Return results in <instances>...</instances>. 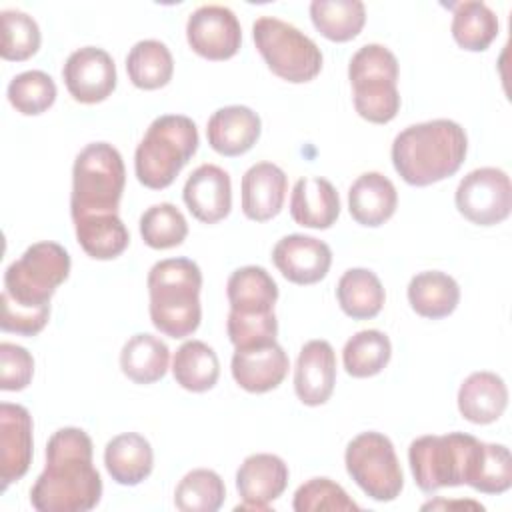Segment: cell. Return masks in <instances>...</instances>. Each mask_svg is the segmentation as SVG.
I'll list each match as a JSON object with an SVG mask.
<instances>
[{"label":"cell","instance_id":"1","mask_svg":"<svg viewBox=\"0 0 512 512\" xmlns=\"http://www.w3.org/2000/svg\"><path fill=\"white\" fill-rule=\"evenodd\" d=\"M102 496L100 472L92 466V440L76 426L56 430L46 444V466L30 488L38 512H88Z\"/></svg>","mask_w":512,"mask_h":512},{"label":"cell","instance_id":"2","mask_svg":"<svg viewBox=\"0 0 512 512\" xmlns=\"http://www.w3.org/2000/svg\"><path fill=\"white\" fill-rule=\"evenodd\" d=\"M468 152L464 128L448 118L412 124L392 142V164L410 186H430L458 172Z\"/></svg>","mask_w":512,"mask_h":512},{"label":"cell","instance_id":"3","mask_svg":"<svg viewBox=\"0 0 512 512\" xmlns=\"http://www.w3.org/2000/svg\"><path fill=\"white\" fill-rule=\"evenodd\" d=\"M202 272L190 258H166L148 272L150 320L170 338H186L200 326Z\"/></svg>","mask_w":512,"mask_h":512},{"label":"cell","instance_id":"4","mask_svg":"<svg viewBox=\"0 0 512 512\" xmlns=\"http://www.w3.org/2000/svg\"><path fill=\"white\" fill-rule=\"evenodd\" d=\"M198 128L184 114H162L152 120L134 152V172L152 190L170 186L198 150Z\"/></svg>","mask_w":512,"mask_h":512},{"label":"cell","instance_id":"5","mask_svg":"<svg viewBox=\"0 0 512 512\" xmlns=\"http://www.w3.org/2000/svg\"><path fill=\"white\" fill-rule=\"evenodd\" d=\"M482 446L484 442L464 432L416 438L408 448L414 482L428 494L446 486H470L478 470Z\"/></svg>","mask_w":512,"mask_h":512},{"label":"cell","instance_id":"6","mask_svg":"<svg viewBox=\"0 0 512 512\" xmlns=\"http://www.w3.org/2000/svg\"><path fill=\"white\" fill-rule=\"evenodd\" d=\"M124 184V160L112 144L92 142L84 146L72 168V220L92 214H118Z\"/></svg>","mask_w":512,"mask_h":512},{"label":"cell","instance_id":"7","mask_svg":"<svg viewBox=\"0 0 512 512\" xmlns=\"http://www.w3.org/2000/svg\"><path fill=\"white\" fill-rule=\"evenodd\" d=\"M356 112L374 124L390 122L400 110L398 60L382 44H364L348 64Z\"/></svg>","mask_w":512,"mask_h":512},{"label":"cell","instance_id":"8","mask_svg":"<svg viewBox=\"0 0 512 512\" xmlns=\"http://www.w3.org/2000/svg\"><path fill=\"white\" fill-rule=\"evenodd\" d=\"M68 274V250L50 240L36 242L6 268L2 296L20 306L46 308Z\"/></svg>","mask_w":512,"mask_h":512},{"label":"cell","instance_id":"9","mask_svg":"<svg viewBox=\"0 0 512 512\" xmlns=\"http://www.w3.org/2000/svg\"><path fill=\"white\" fill-rule=\"evenodd\" d=\"M252 38L268 68L282 80L302 84L322 70L320 48L290 22L276 16H260L252 24Z\"/></svg>","mask_w":512,"mask_h":512},{"label":"cell","instance_id":"10","mask_svg":"<svg viewBox=\"0 0 512 512\" xmlns=\"http://www.w3.org/2000/svg\"><path fill=\"white\" fill-rule=\"evenodd\" d=\"M344 462L350 478L372 500L390 502L400 496L404 474L388 436L372 430L358 434L348 442Z\"/></svg>","mask_w":512,"mask_h":512},{"label":"cell","instance_id":"11","mask_svg":"<svg viewBox=\"0 0 512 512\" xmlns=\"http://www.w3.org/2000/svg\"><path fill=\"white\" fill-rule=\"evenodd\" d=\"M458 212L478 226L504 222L512 210V184L502 168L484 166L468 172L454 194Z\"/></svg>","mask_w":512,"mask_h":512},{"label":"cell","instance_id":"12","mask_svg":"<svg viewBox=\"0 0 512 512\" xmlns=\"http://www.w3.org/2000/svg\"><path fill=\"white\" fill-rule=\"evenodd\" d=\"M186 40L202 58L228 60L242 44V28L230 8L204 4L188 16Z\"/></svg>","mask_w":512,"mask_h":512},{"label":"cell","instance_id":"13","mask_svg":"<svg viewBox=\"0 0 512 512\" xmlns=\"http://www.w3.org/2000/svg\"><path fill=\"white\" fill-rule=\"evenodd\" d=\"M62 78L76 102L96 104L114 92L116 64L106 50L98 46H82L66 58Z\"/></svg>","mask_w":512,"mask_h":512},{"label":"cell","instance_id":"14","mask_svg":"<svg viewBox=\"0 0 512 512\" xmlns=\"http://www.w3.org/2000/svg\"><path fill=\"white\" fill-rule=\"evenodd\" d=\"M288 486V466L276 454H250L236 472V490L242 504L236 510H270V502L280 498Z\"/></svg>","mask_w":512,"mask_h":512},{"label":"cell","instance_id":"15","mask_svg":"<svg viewBox=\"0 0 512 512\" xmlns=\"http://www.w3.org/2000/svg\"><path fill=\"white\" fill-rule=\"evenodd\" d=\"M272 262L286 280L302 286L316 284L330 270L332 250L314 236L288 234L272 248Z\"/></svg>","mask_w":512,"mask_h":512},{"label":"cell","instance_id":"16","mask_svg":"<svg viewBox=\"0 0 512 512\" xmlns=\"http://www.w3.org/2000/svg\"><path fill=\"white\" fill-rule=\"evenodd\" d=\"M32 462V416L12 402L0 404V478L2 490L20 480Z\"/></svg>","mask_w":512,"mask_h":512},{"label":"cell","instance_id":"17","mask_svg":"<svg viewBox=\"0 0 512 512\" xmlns=\"http://www.w3.org/2000/svg\"><path fill=\"white\" fill-rule=\"evenodd\" d=\"M182 198L196 220L216 224L224 220L232 208L230 174L216 164H200L188 176Z\"/></svg>","mask_w":512,"mask_h":512},{"label":"cell","instance_id":"18","mask_svg":"<svg viewBox=\"0 0 512 512\" xmlns=\"http://www.w3.org/2000/svg\"><path fill=\"white\" fill-rule=\"evenodd\" d=\"M288 368V354L276 340L262 346L236 350L230 364L236 384L252 394L278 388L286 378Z\"/></svg>","mask_w":512,"mask_h":512},{"label":"cell","instance_id":"19","mask_svg":"<svg viewBox=\"0 0 512 512\" xmlns=\"http://www.w3.org/2000/svg\"><path fill=\"white\" fill-rule=\"evenodd\" d=\"M336 384V354L328 340H310L300 348L294 368V390L302 404H324Z\"/></svg>","mask_w":512,"mask_h":512},{"label":"cell","instance_id":"20","mask_svg":"<svg viewBox=\"0 0 512 512\" xmlns=\"http://www.w3.org/2000/svg\"><path fill=\"white\" fill-rule=\"evenodd\" d=\"M260 116L242 104L218 108L206 126L208 144L222 156H240L260 138Z\"/></svg>","mask_w":512,"mask_h":512},{"label":"cell","instance_id":"21","mask_svg":"<svg viewBox=\"0 0 512 512\" xmlns=\"http://www.w3.org/2000/svg\"><path fill=\"white\" fill-rule=\"evenodd\" d=\"M288 178L272 162L252 164L242 176V212L246 218L266 222L274 218L284 204Z\"/></svg>","mask_w":512,"mask_h":512},{"label":"cell","instance_id":"22","mask_svg":"<svg viewBox=\"0 0 512 512\" xmlns=\"http://www.w3.org/2000/svg\"><path fill=\"white\" fill-rule=\"evenodd\" d=\"M290 216L304 228H330L340 216V196L332 182L322 176L296 180L290 194Z\"/></svg>","mask_w":512,"mask_h":512},{"label":"cell","instance_id":"23","mask_svg":"<svg viewBox=\"0 0 512 512\" xmlns=\"http://www.w3.org/2000/svg\"><path fill=\"white\" fill-rule=\"evenodd\" d=\"M398 206V192L390 178L380 172L360 174L348 190L350 216L362 226H380L392 218Z\"/></svg>","mask_w":512,"mask_h":512},{"label":"cell","instance_id":"24","mask_svg":"<svg viewBox=\"0 0 512 512\" xmlns=\"http://www.w3.org/2000/svg\"><path fill=\"white\" fill-rule=\"evenodd\" d=\"M508 406L506 382L488 370L472 372L458 388V410L472 424L496 422Z\"/></svg>","mask_w":512,"mask_h":512},{"label":"cell","instance_id":"25","mask_svg":"<svg viewBox=\"0 0 512 512\" xmlns=\"http://www.w3.org/2000/svg\"><path fill=\"white\" fill-rule=\"evenodd\" d=\"M104 466L114 482L136 486L146 480L154 468L152 446L138 432L118 434L104 448Z\"/></svg>","mask_w":512,"mask_h":512},{"label":"cell","instance_id":"26","mask_svg":"<svg viewBox=\"0 0 512 512\" xmlns=\"http://www.w3.org/2000/svg\"><path fill=\"white\" fill-rule=\"evenodd\" d=\"M230 310L240 314L274 312L278 286L262 266H242L234 270L226 282Z\"/></svg>","mask_w":512,"mask_h":512},{"label":"cell","instance_id":"27","mask_svg":"<svg viewBox=\"0 0 512 512\" xmlns=\"http://www.w3.org/2000/svg\"><path fill=\"white\" fill-rule=\"evenodd\" d=\"M408 302L412 310L424 318H446L460 302V286L446 272H418L408 284Z\"/></svg>","mask_w":512,"mask_h":512},{"label":"cell","instance_id":"28","mask_svg":"<svg viewBox=\"0 0 512 512\" xmlns=\"http://www.w3.org/2000/svg\"><path fill=\"white\" fill-rule=\"evenodd\" d=\"M74 230L78 244L94 260H112L130 244L128 228L118 214H92L76 218Z\"/></svg>","mask_w":512,"mask_h":512},{"label":"cell","instance_id":"29","mask_svg":"<svg viewBox=\"0 0 512 512\" xmlns=\"http://www.w3.org/2000/svg\"><path fill=\"white\" fill-rule=\"evenodd\" d=\"M170 362V350L164 340L154 334L140 332L126 340L120 352V368L136 384L158 382Z\"/></svg>","mask_w":512,"mask_h":512},{"label":"cell","instance_id":"30","mask_svg":"<svg viewBox=\"0 0 512 512\" xmlns=\"http://www.w3.org/2000/svg\"><path fill=\"white\" fill-rule=\"evenodd\" d=\"M336 298L346 316L368 320L382 310L386 294L380 278L372 270L350 268L338 280Z\"/></svg>","mask_w":512,"mask_h":512},{"label":"cell","instance_id":"31","mask_svg":"<svg viewBox=\"0 0 512 512\" xmlns=\"http://www.w3.org/2000/svg\"><path fill=\"white\" fill-rule=\"evenodd\" d=\"M172 374L176 384L190 392H206L214 388L220 376V362L212 346L202 340H186L172 358Z\"/></svg>","mask_w":512,"mask_h":512},{"label":"cell","instance_id":"32","mask_svg":"<svg viewBox=\"0 0 512 512\" xmlns=\"http://www.w3.org/2000/svg\"><path fill=\"white\" fill-rule=\"evenodd\" d=\"M126 72L136 88L156 90L172 80L174 60L164 42L152 38L140 40L126 56Z\"/></svg>","mask_w":512,"mask_h":512},{"label":"cell","instance_id":"33","mask_svg":"<svg viewBox=\"0 0 512 512\" xmlns=\"http://www.w3.org/2000/svg\"><path fill=\"white\" fill-rule=\"evenodd\" d=\"M452 36L470 52L486 50L498 36V16L484 2H458L452 6Z\"/></svg>","mask_w":512,"mask_h":512},{"label":"cell","instance_id":"34","mask_svg":"<svg viewBox=\"0 0 512 512\" xmlns=\"http://www.w3.org/2000/svg\"><path fill=\"white\" fill-rule=\"evenodd\" d=\"M310 18L324 38L348 42L360 34L366 22V8L360 0H314Z\"/></svg>","mask_w":512,"mask_h":512},{"label":"cell","instance_id":"35","mask_svg":"<svg viewBox=\"0 0 512 512\" xmlns=\"http://www.w3.org/2000/svg\"><path fill=\"white\" fill-rule=\"evenodd\" d=\"M392 356L390 338L380 330H360L348 338L342 350V362L350 376L368 378L386 368Z\"/></svg>","mask_w":512,"mask_h":512},{"label":"cell","instance_id":"36","mask_svg":"<svg viewBox=\"0 0 512 512\" xmlns=\"http://www.w3.org/2000/svg\"><path fill=\"white\" fill-rule=\"evenodd\" d=\"M224 498V480L208 468L190 470L174 490V504L182 512H216Z\"/></svg>","mask_w":512,"mask_h":512},{"label":"cell","instance_id":"37","mask_svg":"<svg viewBox=\"0 0 512 512\" xmlns=\"http://www.w3.org/2000/svg\"><path fill=\"white\" fill-rule=\"evenodd\" d=\"M140 236L156 250L180 246L188 236L184 214L170 202H160L146 208L140 216Z\"/></svg>","mask_w":512,"mask_h":512},{"label":"cell","instance_id":"38","mask_svg":"<svg viewBox=\"0 0 512 512\" xmlns=\"http://www.w3.org/2000/svg\"><path fill=\"white\" fill-rule=\"evenodd\" d=\"M10 104L24 116L46 112L56 100V84L42 70H26L16 74L6 90Z\"/></svg>","mask_w":512,"mask_h":512},{"label":"cell","instance_id":"39","mask_svg":"<svg viewBox=\"0 0 512 512\" xmlns=\"http://www.w3.org/2000/svg\"><path fill=\"white\" fill-rule=\"evenodd\" d=\"M2 20V48L0 54L4 60H26L34 56L40 48V28L38 22L22 12V10H2L0 12Z\"/></svg>","mask_w":512,"mask_h":512},{"label":"cell","instance_id":"40","mask_svg":"<svg viewBox=\"0 0 512 512\" xmlns=\"http://www.w3.org/2000/svg\"><path fill=\"white\" fill-rule=\"evenodd\" d=\"M292 508L296 512H320V510H336L350 512L360 510V506L346 494V490L332 482L330 478H310L304 482L292 500Z\"/></svg>","mask_w":512,"mask_h":512},{"label":"cell","instance_id":"41","mask_svg":"<svg viewBox=\"0 0 512 512\" xmlns=\"http://www.w3.org/2000/svg\"><path fill=\"white\" fill-rule=\"evenodd\" d=\"M470 486L484 494H502L512 486V456L504 444L484 442L478 470Z\"/></svg>","mask_w":512,"mask_h":512},{"label":"cell","instance_id":"42","mask_svg":"<svg viewBox=\"0 0 512 512\" xmlns=\"http://www.w3.org/2000/svg\"><path fill=\"white\" fill-rule=\"evenodd\" d=\"M226 332L236 350L262 346L276 340L278 320L274 312L266 314H240L230 310L226 320Z\"/></svg>","mask_w":512,"mask_h":512},{"label":"cell","instance_id":"43","mask_svg":"<svg viewBox=\"0 0 512 512\" xmlns=\"http://www.w3.org/2000/svg\"><path fill=\"white\" fill-rule=\"evenodd\" d=\"M34 376L32 354L18 344L0 342V388L6 392L24 390Z\"/></svg>","mask_w":512,"mask_h":512},{"label":"cell","instance_id":"44","mask_svg":"<svg viewBox=\"0 0 512 512\" xmlns=\"http://www.w3.org/2000/svg\"><path fill=\"white\" fill-rule=\"evenodd\" d=\"M0 328L4 332H14L20 336H36L50 318V306L46 308H30L10 302L6 296L0 294Z\"/></svg>","mask_w":512,"mask_h":512}]
</instances>
